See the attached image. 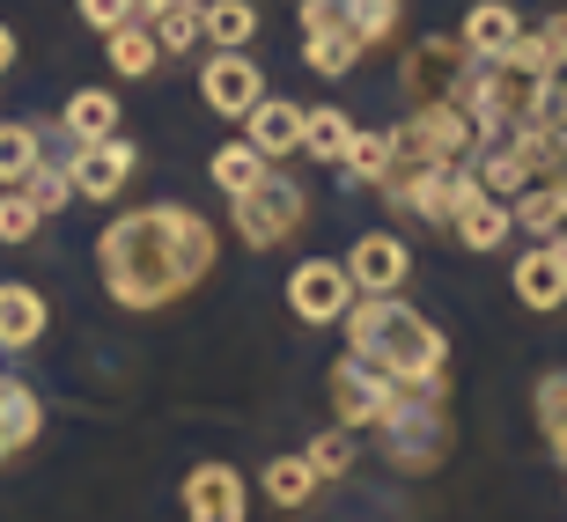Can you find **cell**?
Listing matches in <instances>:
<instances>
[{
  "instance_id": "6da1fadb",
  "label": "cell",
  "mask_w": 567,
  "mask_h": 522,
  "mask_svg": "<svg viewBox=\"0 0 567 522\" xmlns=\"http://www.w3.org/2000/svg\"><path fill=\"white\" fill-rule=\"evenodd\" d=\"M214 229L207 213L192 207H141V213H118L96 243V265H104V288L111 302L126 310H169L185 302L199 280L214 272Z\"/></svg>"
},
{
  "instance_id": "7a4b0ae2",
  "label": "cell",
  "mask_w": 567,
  "mask_h": 522,
  "mask_svg": "<svg viewBox=\"0 0 567 522\" xmlns=\"http://www.w3.org/2000/svg\"><path fill=\"white\" fill-rule=\"evenodd\" d=\"M339 324H347V354L354 361L383 368L405 390H442L450 346H442V332L413 302H399V294H354V310L339 316Z\"/></svg>"
},
{
  "instance_id": "3957f363",
  "label": "cell",
  "mask_w": 567,
  "mask_h": 522,
  "mask_svg": "<svg viewBox=\"0 0 567 522\" xmlns=\"http://www.w3.org/2000/svg\"><path fill=\"white\" fill-rule=\"evenodd\" d=\"M480 147V126L457 96H427L399 133H391V163H421V169H457Z\"/></svg>"
},
{
  "instance_id": "277c9868",
  "label": "cell",
  "mask_w": 567,
  "mask_h": 522,
  "mask_svg": "<svg viewBox=\"0 0 567 522\" xmlns=\"http://www.w3.org/2000/svg\"><path fill=\"white\" fill-rule=\"evenodd\" d=\"M302 221H310V191L295 185V177H274V169H266L251 191H236V229H244V243H251V251L288 243Z\"/></svg>"
},
{
  "instance_id": "5b68a950",
  "label": "cell",
  "mask_w": 567,
  "mask_h": 522,
  "mask_svg": "<svg viewBox=\"0 0 567 522\" xmlns=\"http://www.w3.org/2000/svg\"><path fill=\"white\" fill-rule=\"evenodd\" d=\"M377 435L391 441V463H405V471H427V463H442V449H450V419H442L435 390H399V405L383 413Z\"/></svg>"
},
{
  "instance_id": "8992f818",
  "label": "cell",
  "mask_w": 567,
  "mask_h": 522,
  "mask_svg": "<svg viewBox=\"0 0 567 522\" xmlns=\"http://www.w3.org/2000/svg\"><path fill=\"white\" fill-rule=\"evenodd\" d=\"M288 310L302 324H339V316L354 310V272L347 258H310V265L288 272Z\"/></svg>"
},
{
  "instance_id": "52a82bcc",
  "label": "cell",
  "mask_w": 567,
  "mask_h": 522,
  "mask_svg": "<svg viewBox=\"0 0 567 522\" xmlns=\"http://www.w3.org/2000/svg\"><path fill=\"white\" fill-rule=\"evenodd\" d=\"M399 390L405 383H391L383 368H369V361H339L332 368V413H339V427L354 435V427H383V413L399 405Z\"/></svg>"
},
{
  "instance_id": "ba28073f",
  "label": "cell",
  "mask_w": 567,
  "mask_h": 522,
  "mask_svg": "<svg viewBox=\"0 0 567 522\" xmlns=\"http://www.w3.org/2000/svg\"><path fill=\"white\" fill-rule=\"evenodd\" d=\"M133 163H141V147H133L126 133H111V140H89V147H74V163H66V177H74V191H82V199H111V191H126Z\"/></svg>"
},
{
  "instance_id": "9c48e42d",
  "label": "cell",
  "mask_w": 567,
  "mask_h": 522,
  "mask_svg": "<svg viewBox=\"0 0 567 522\" xmlns=\"http://www.w3.org/2000/svg\"><path fill=\"white\" fill-rule=\"evenodd\" d=\"M361 52H369V44H361L354 30L324 8V0H302V60H310L317 74H347Z\"/></svg>"
},
{
  "instance_id": "30bf717a",
  "label": "cell",
  "mask_w": 567,
  "mask_h": 522,
  "mask_svg": "<svg viewBox=\"0 0 567 522\" xmlns=\"http://www.w3.org/2000/svg\"><path fill=\"white\" fill-rule=\"evenodd\" d=\"M508 280H516V302H524V310H538V316L560 310V302H567V243H560V236H546L538 251L516 258Z\"/></svg>"
},
{
  "instance_id": "8fae6325",
  "label": "cell",
  "mask_w": 567,
  "mask_h": 522,
  "mask_svg": "<svg viewBox=\"0 0 567 522\" xmlns=\"http://www.w3.org/2000/svg\"><path fill=\"white\" fill-rule=\"evenodd\" d=\"M251 501H244V479L229 463H199L185 479V522H244Z\"/></svg>"
},
{
  "instance_id": "7c38bea8",
  "label": "cell",
  "mask_w": 567,
  "mask_h": 522,
  "mask_svg": "<svg viewBox=\"0 0 567 522\" xmlns=\"http://www.w3.org/2000/svg\"><path fill=\"white\" fill-rule=\"evenodd\" d=\"M199 88H207V111H221V118H244V111L266 96V74H258L244 52H214L207 74H199Z\"/></svg>"
},
{
  "instance_id": "4fadbf2b",
  "label": "cell",
  "mask_w": 567,
  "mask_h": 522,
  "mask_svg": "<svg viewBox=\"0 0 567 522\" xmlns=\"http://www.w3.org/2000/svg\"><path fill=\"white\" fill-rule=\"evenodd\" d=\"M347 272H354V294H399L405 272H413V258H405L399 236H361L354 251H347Z\"/></svg>"
},
{
  "instance_id": "5bb4252c",
  "label": "cell",
  "mask_w": 567,
  "mask_h": 522,
  "mask_svg": "<svg viewBox=\"0 0 567 522\" xmlns=\"http://www.w3.org/2000/svg\"><path fill=\"white\" fill-rule=\"evenodd\" d=\"M38 427H44L38 390H30V383H16V376H0V463L22 457V449L38 441Z\"/></svg>"
},
{
  "instance_id": "9a60e30c",
  "label": "cell",
  "mask_w": 567,
  "mask_h": 522,
  "mask_svg": "<svg viewBox=\"0 0 567 522\" xmlns=\"http://www.w3.org/2000/svg\"><path fill=\"white\" fill-rule=\"evenodd\" d=\"M508 236H516V213H508V199H494V191H472L457 207V243L464 251H502Z\"/></svg>"
},
{
  "instance_id": "2e32d148",
  "label": "cell",
  "mask_w": 567,
  "mask_h": 522,
  "mask_svg": "<svg viewBox=\"0 0 567 522\" xmlns=\"http://www.w3.org/2000/svg\"><path fill=\"white\" fill-rule=\"evenodd\" d=\"M524 38V22H516V8H508V0H480V8H472V15H464V52H472V60H502L508 44Z\"/></svg>"
},
{
  "instance_id": "e0dca14e",
  "label": "cell",
  "mask_w": 567,
  "mask_h": 522,
  "mask_svg": "<svg viewBox=\"0 0 567 522\" xmlns=\"http://www.w3.org/2000/svg\"><path fill=\"white\" fill-rule=\"evenodd\" d=\"M244 126H251V147L274 163V155H302V111L295 104H274V96H258L244 111Z\"/></svg>"
},
{
  "instance_id": "ac0fdd59",
  "label": "cell",
  "mask_w": 567,
  "mask_h": 522,
  "mask_svg": "<svg viewBox=\"0 0 567 522\" xmlns=\"http://www.w3.org/2000/svg\"><path fill=\"white\" fill-rule=\"evenodd\" d=\"M44 338V294L22 288V280H0V346L22 354V346H38Z\"/></svg>"
},
{
  "instance_id": "d6986e66",
  "label": "cell",
  "mask_w": 567,
  "mask_h": 522,
  "mask_svg": "<svg viewBox=\"0 0 567 522\" xmlns=\"http://www.w3.org/2000/svg\"><path fill=\"white\" fill-rule=\"evenodd\" d=\"M60 133L74 147L111 140V133H118V96H111V88H74V96H66V111H60Z\"/></svg>"
},
{
  "instance_id": "ffe728a7",
  "label": "cell",
  "mask_w": 567,
  "mask_h": 522,
  "mask_svg": "<svg viewBox=\"0 0 567 522\" xmlns=\"http://www.w3.org/2000/svg\"><path fill=\"white\" fill-rule=\"evenodd\" d=\"M258 486H266V501H274V508H302L317 493V471H310V457L295 449V457H266Z\"/></svg>"
},
{
  "instance_id": "44dd1931",
  "label": "cell",
  "mask_w": 567,
  "mask_h": 522,
  "mask_svg": "<svg viewBox=\"0 0 567 522\" xmlns=\"http://www.w3.org/2000/svg\"><path fill=\"white\" fill-rule=\"evenodd\" d=\"M111 66H118L126 82H141V74H155V66H163V44H155V30H147L141 15L111 30Z\"/></svg>"
},
{
  "instance_id": "7402d4cb",
  "label": "cell",
  "mask_w": 567,
  "mask_h": 522,
  "mask_svg": "<svg viewBox=\"0 0 567 522\" xmlns=\"http://www.w3.org/2000/svg\"><path fill=\"white\" fill-rule=\"evenodd\" d=\"M147 30H155V44H163V52H192V44L207 38V0H169Z\"/></svg>"
},
{
  "instance_id": "603a6c76",
  "label": "cell",
  "mask_w": 567,
  "mask_h": 522,
  "mask_svg": "<svg viewBox=\"0 0 567 522\" xmlns=\"http://www.w3.org/2000/svg\"><path fill=\"white\" fill-rule=\"evenodd\" d=\"M347 140H354V118L347 111H302V155H317V163H339L347 155Z\"/></svg>"
},
{
  "instance_id": "cb8c5ba5",
  "label": "cell",
  "mask_w": 567,
  "mask_h": 522,
  "mask_svg": "<svg viewBox=\"0 0 567 522\" xmlns=\"http://www.w3.org/2000/svg\"><path fill=\"white\" fill-rule=\"evenodd\" d=\"M324 8H332L361 44H383L391 30H399V0H324Z\"/></svg>"
},
{
  "instance_id": "d4e9b609",
  "label": "cell",
  "mask_w": 567,
  "mask_h": 522,
  "mask_svg": "<svg viewBox=\"0 0 567 522\" xmlns=\"http://www.w3.org/2000/svg\"><path fill=\"white\" fill-rule=\"evenodd\" d=\"M207 38L221 44V52H244V44L258 38V8L251 0H207Z\"/></svg>"
},
{
  "instance_id": "484cf974",
  "label": "cell",
  "mask_w": 567,
  "mask_h": 522,
  "mask_svg": "<svg viewBox=\"0 0 567 522\" xmlns=\"http://www.w3.org/2000/svg\"><path fill=\"white\" fill-rule=\"evenodd\" d=\"M339 169H347L354 185H383V177H391V133H354L347 155H339Z\"/></svg>"
},
{
  "instance_id": "4316f807",
  "label": "cell",
  "mask_w": 567,
  "mask_h": 522,
  "mask_svg": "<svg viewBox=\"0 0 567 522\" xmlns=\"http://www.w3.org/2000/svg\"><path fill=\"white\" fill-rule=\"evenodd\" d=\"M258 177H266V155H258L251 140H229V147H214V185L229 191V199H236V191H251Z\"/></svg>"
},
{
  "instance_id": "83f0119b",
  "label": "cell",
  "mask_w": 567,
  "mask_h": 522,
  "mask_svg": "<svg viewBox=\"0 0 567 522\" xmlns=\"http://www.w3.org/2000/svg\"><path fill=\"white\" fill-rule=\"evenodd\" d=\"M38 155H44V133L38 126H0V185H22L30 169H38Z\"/></svg>"
},
{
  "instance_id": "f1b7e54d",
  "label": "cell",
  "mask_w": 567,
  "mask_h": 522,
  "mask_svg": "<svg viewBox=\"0 0 567 522\" xmlns=\"http://www.w3.org/2000/svg\"><path fill=\"white\" fill-rule=\"evenodd\" d=\"M16 191H22V199H30L38 213H60V207H66V191H74V177H66V163L38 155V169H30V177H22Z\"/></svg>"
},
{
  "instance_id": "f546056e",
  "label": "cell",
  "mask_w": 567,
  "mask_h": 522,
  "mask_svg": "<svg viewBox=\"0 0 567 522\" xmlns=\"http://www.w3.org/2000/svg\"><path fill=\"white\" fill-rule=\"evenodd\" d=\"M538 427H546L553 457L567 463V376H538Z\"/></svg>"
},
{
  "instance_id": "4dcf8cb0",
  "label": "cell",
  "mask_w": 567,
  "mask_h": 522,
  "mask_svg": "<svg viewBox=\"0 0 567 522\" xmlns=\"http://www.w3.org/2000/svg\"><path fill=\"white\" fill-rule=\"evenodd\" d=\"M302 457H310L317 479H339V471L354 463V435H347V427H332V435H317L310 449H302Z\"/></svg>"
},
{
  "instance_id": "1f68e13d",
  "label": "cell",
  "mask_w": 567,
  "mask_h": 522,
  "mask_svg": "<svg viewBox=\"0 0 567 522\" xmlns=\"http://www.w3.org/2000/svg\"><path fill=\"white\" fill-rule=\"evenodd\" d=\"M38 221H44V213L30 207L22 191H0V243H30V236H38Z\"/></svg>"
},
{
  "instance_id": "d6a6232c",
  "label": "cell",
  "mask_w": 567,
  "mask_h": 522,
  "mask_svg": "<svg viewBox=\"0 0 567 522\" xmlns=\"http://www.w3.org/2000/svg\"><path fill=\"white\" fill-rule=\"evenodd\" d=\"M82 22H89V30H104V38H111L118 22H133V0H82Z\"/></svg>"
},
{
  "instance_id": "836d02e7",
  "label": "cell",
  "mask_w": 567,
  "mask_h": 522,
  "mask_svg": "<svg viewBox=\"0 0 567 522\" xmlns=\"http://www.w3.org/2000/svg\"><path fill=\"white\" fill-rule=\"evenodd\" d=\"M546 126H553V133H567V66L553 74V88H546Z\"/></svg>"
},
{
  "instance_id": "e575fe53",
  "label": "cell",
  "mask_w": 567,
  "mask_h": 522,
  "mask_svg": "<svg viewBox=\"0 0 567 522\" xmlns=\"http://www.w3.org/2000/svg\"><path fill=\"white\" fill-rule=\"evenodd\" d=\"M538 38H546V52H553V66H567V15H553L546 30H538Z\"/></svg>"
},
{
  "instance_id": "d590c367",
  "label": "cell",
  "mask_w": 567,
  "mask_h": 522,
  "mask_svg": "<svg viewBox=\"0 0 567 522\" xmlns=\"http://www.w3.org/2000/svg\"><path fill=\"white\" fill-rule=\"evenodd\" d=\"M8 66H16V30L0 22V74H8Z\"/></svg>"
},
{
  "instance_id": "8d00e7d4",
  "label": "cell",
  "mask_w": 567,
  "mask_h": 522,
  "mask_svg": "<svg viewBox=\"0 0 567 522\" xmlns=\"http://www.w3.org/2000/svg\"><path fill=\"white\" fill-rule=\"evenodd\" d=\"M163 8H169V0H133V15H141V22H155Z\"/></svg>"
}]
</instances>
